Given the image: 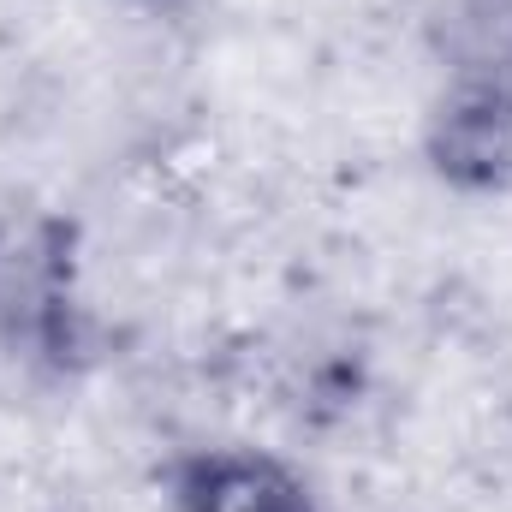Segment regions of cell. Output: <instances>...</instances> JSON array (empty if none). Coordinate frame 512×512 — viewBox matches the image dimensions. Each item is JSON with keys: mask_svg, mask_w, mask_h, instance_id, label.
I'll return each mask as SVG.
<instances>
[{"mask_svg": "<svg viewBox=\"0 0 512 512\" xmlns=\"http://www.w3.org/2000/svg\"><path fill=\"white\" fill-rule=\"evenodd\" d=\"M423 167L453 197L512 191V0H435Z\"/></svg>", "mask_w": 512, "mask_h": 512, "instance_id": "obj_1", "label": "cell"}, {"mask_svg": "<svg viewBox=\"0 0 512 512\" xmlns=\"http://www.w3.org/2000/svg\"><path fill=\"white\" fill-rule=\"evenodd\" d=\"M90 358L78 227L66 215H0V387H66Z\"/></svg>", "mask_w": 512, "mask_h": 512, "instance_id": "obj_2", "label": "cell"}, {"mask_svg": "<svg viewBox=\"0 0 512 512\" xmlns=\"http://www.w3.org/2000/svg\"><path fill=\"white\" fill-rule=\"evenodd\" d=\"M167 512H328L316 483L274 447L203 441L173 453Z\"/></svg>", "mask_w": 512, "mask_h": 512, "instance_id": "obj_3", "label": "cell"}]
</instances>
